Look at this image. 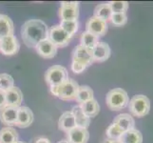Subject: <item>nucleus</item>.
<instances>
[{
  "label": "nucleus",
  "mask_w": 153,
  "mask_h": 143,
  "mask_svg": "<svg viewBox=\"0 0 153 143\" xmlns=\"http://www.w3.org/2000/svg\"><path fill=\"white\" fill-rule=\"evenodd\" d=\"M99 41V37H97V36L88 33V31H84L80 38V45L92 50L98 44Z\"/></svg>",
  "instance_id": "a878e982"
},
{
  "label": "nucleus",
  "mask_w": 153,
  "mask_h": 143,
  "mask_svg": "<svg viewBox=\"0 0 153 143\" xmlns=\"http://www.w3.org/2000/svg\"><path fill=\"white\" fill-rule=\"evenodd\" d=\"M14 87V80L8 73H0V90L5 93Z\"/></svg>",
  "instance_id": "cd10ccee"
},
{
  "label": "nucleus",
  "mask_w": 153,
  "mask_h": 143,
  "mask_svg": "<svg viewBox=\"0 0 153 143\" xmlns=\"http://www.w3.org/2000/svg\"><path fill=\"white\" fill-rule=\"evenodd\" d=\"M87 69V67L85 65L81 64V63H78L75 61H72L71 62V70L73 73H83Z\"/></svg>",
  "instance_id": "2f4dec72"
},
{
  "label": "nucleus",
  "mask_w": 153,
  "mask_h": 143,
  "mask_svg": "<svg viewBox=\"0 0 153 143\" xmlns=\"http://www.w3.org/2000/svg\"><path fill=\"white\" fill-rule=\"evenodd\" d=\"M71 36L68 35L66 31L61 28L60 25H54L49 29L48 39L52 42L57 48H64L68 46L71 41Z\"/></svg>",
  "instance_id": "423d86ee"
},
{
  "label": "nucleus",
  "mask_w": 153,
  "mask_h": 143,
  "mask_svg": "<svg viewBox=\"0 0 153 143\" xmlns=\"http://www.w3.org/2000/svg\"><path fill=\"white\" fill-rule=\"evenodd\" d=\"M113 123L117 124L124 132L135 128V120L129 114H120L113 119Z\"/></svg>",
  "instance_id": "a211bd4d"
},
{
  "label": "nucleus",
  "mask_w": 153,
  "mask_h": 143,
  "mask_svg": "<svg viewBox=\"0 0 153 143\" xmlns=\"http://www.w3.org/2000/svg\"><path fill=\"white\" fill-rule=\"evenodd\" d=\"M67 139L68 143H88L89 133L88 129L74 127L72 130L67 133Z\"/></svg>",
  "instance_id": "ddd939ff"
},
{
  "label": "nucleus",
  "mask_w": 153,
  "mask_h": 143,
  "mask_svg": "<svg viewBox=\"0 0 153 143\" xmlns=\"http://www.w3.org/2000/svg\"><path fill=\"white\" fill-rule=\"evenodd\" d=\"M111 14H112V12L108 3H101L97 5L93 12V16L104 19L105 21H107V22H108V20L110 19Z\"/></svg>",
  "instance_id": "393cba45"
},
{
  "label": "nucleus",
  "mask_w": 153,
  "mask_h": 143,
  "mask_svg": "<svg viewBox=\"0 0 153 143\" xmlns=\"http://www.w3.org/2000/svg\"><path fill=\"white\" fill-rule=\"evenodd\" d=\"M109 20L116 27H122L128 22V15H126V13H112Z\"/></svg>",
  "instance_id": "7c9ffc66"
},
{
  "label": "nucleus",
  "mask_w": 153,
  "mask_h": 143,
  "mask_svg": "<svg viewBox=\"0 0 153 143\" xmlns=\"http://www.w3.org/2000/svg\"><path fill=\"white\" fill-rule=\"evenodd\" d=\"M58 48L49 39H45L35 47L36 52L43 58H53L57 54Z\"/></svg>",
  "instance_id": "4468645a"
},
{
  "label": "nucleus",
  "mask_w": 153,
  "mask_h": 143,
  "mask_svg": "<svg viewBox=\"0 0 153 143\" xmlns=\"http://www.w3.org/2000/svg\"><path fill=\"white\" fill-rule=\"evenodd\" d=\"M18 133L13 127L6 126L0 130V143H16Z\"/></svg>",
  "instance_id": "412c9836"
},
{
  "label": "nucleus",
  "mask_w": 153,
  "mask_h": 143,
  "mask_svg": "<svg viewBox=\"0 0 153 143\" xmlns=\"http://www.w3.org/2000/svg\"><path fill=\"white\" fill-rule=\"evenodd\" d=\"M108 22L96 16H91L86 23V31L94 34L97 37L104 36L108 31Z\"/></svg>",
  "instance_id": "1a4fd4ad"
},
{
  "label": "nucleus",
  "mask_w": 153,
  "mask_h": 143,
  "mask_svg": "<svg viewBox=\"0 0 153 143\" xmlns=\"http://www.w3.org/2000/svg\"><path fill=\"white\" fill-rule=\"evenodd\" d=\"M33 113L27 106H20L18 108L17 120L15 126L19 128H27L33 122Z\"/></svg>",
  "instance_id": "9b49d317"
},
{
  "label": "nucleus",
  "mask_w": 153,
  "mask_h": 143,
  "mask_svg": "<svg viewBox=\"0 0 153 143\" xmlns=\"http://www.w3.org/2000/svg\"><path fill=\"white\" fill-rule=\"evenodd\" d=\"M91 52L93 60L96 62L107 61L110 56V54H111L109 45L104 41H99L98 44L91 50Z\"/></svg>",
  "instance_id": "f8f14e48"
},
{
  "label": "nucleus",
  "mask_w": 153,
  "mask_h": 143,
  "mask_svg": "<svg viewBox=\"0 0 153 143\" xmlns=\"http://www.w3.org/2000/svg\"><path fill=\"white\" fill-rule=\"evenodd\" d=\"M68 79V73L65 67L60 65H54L49 68L45 73V80L46 83L52 87H58L65 83Z\"/></svg>",
  "instance_id": "39448f33"
},
{
  "label": "nucleus",
  "mask_w": 153,
  "mask_h": 143,
  "mask_svg": "<svg viewBox=\"0 0 153 143\" xmlns=\"http://www.w3.org/2000/svg\"><path fill=\"white\" fill-rule=\"evenodd\" d=\"M128 107L131 115L136 118H143L150 111V100L145 94H136L129 99Z\"/></svg>",
  "instance_id": "20e7f679"
},
{
  "label": "nucleus",
  "mask_w": 153,
  "mask_h": 143,
  "mask_svg": "<svg viewBox=\"0 0 153 143\" xmlns=\"http://www.w3.org/2000/svg\"><path fill=\"white\" fill-rule=\"evenodd\" d=\"M119 140L122 143H143V135L139 130L134 128L124 132Z\"/></svg>",
  "instance_id": "4be33fe9"
},
{
  "label": "nucleus",
  "mask_w": 153,
  "mask_h": 143,
  "mask_svg": "<svg viewBox=\"0 0 153 143\" xmlns=\"http://www.w3.org/2000/svg\"><path fill=\"white\" fill-rule=\"evenodd\" d=\"M14 25L13 20L6 14H0V38L8 35H13Z\"/></svg>",
  "instance_id": "aec40b11"
},
{
  "label": "nucleus",
  "mask_w": 153,
  "mask_h": 143,
  "mask_svg": "<svg viewBox=\"0 0 153 143\" xmlns=\"http://www.w3.org/2000/svg\"><path fill=\"white\" fill-rule=\"evenodd\" d=\"M91 99H93L92 89L89 86H87V85L79 86L78 92L76 94V98H75V100L79 103V105L85 103V102L88 101V100H91Z\"/></svg>",
  "instance_id": "b1692460"
},
{
  "label": "nucleus",
  "mask_w": 153,
  "mask_h": 143,
  "mask_svg": "<svg viewBox=\"0 0 153 143\" xmlns=\"http://www.w3.org/2000/svg\"><path fill=\"white\" fill-rule=\"evenodd\" d=\"M16 143H25V142H22V141H17Z\"/></svg>",
  "instance_id": "e433bc0d"
},
{
  "label": "nucleus",
  "mask_w": 153,
  "mask_h": 143,
  "mask_svg": "<svg viewBox=\"0 0 153 143\" xmlns=\"http://www.w3.org/2000/svg\"><path fill=\"white\" fill-rule=\"evenodd\" d=\"M51 94L54 97L60 98L61 100H74L76 98V94L79 89V84L71 78H68V80L63 83L62 85L58 87L50 88Z\"/></svg>",
  "instance_id": "7ed1b4c3"
},
{
  "label": "nucleus",
  "mask_w": 153,
  "mask_h": 143,
  "mask_svg": "<svg viewBox=\"0 0 153 143\" xmlns=\"http://www.w3.org/2000/svg\"><path fill=\"white\" fill-rule=\"evenodd\" d=\"M129 102L128 94L122 88H114L105 95V103L108 109L113 112H119L128 107Z\"/></svg>",
  "instance_id": "f03ea898"
},
{
  "label": "nucleus",
  "mask_w": 153,
  "mask_h": 143,
  "mask_svg": "<svg viewBox=\"0 0 153 143\" xmlns=\"http://www.w3.org/2000/svg\"><path fill=\"white\" fill-rule=\"evenodd\" d=\"M123 133H124V131L121 129L117 124L112 122L107 129L105 135H107V137L108 139H119L121 136L123 135Z\"/></svg>",
  "instance_id": "c85d7f7f"
},
{
  "label": "nucleus",
  "mask_w": 153,
  "mask_h": 143,
  "mask_svg": "<svg viewBox=\"0 0 153 143\" xmlns=\"http://www.w3.org/2000/svg\"><path fill=\"white\" fill-rule=\"evenodd\" d=\"M108 3L111 9L112 13H126L128 9V2L126 1H110Z\"/></svg>",
  "instance_id": "c756f323"
},
{
  "label": "nucleus",
  "mask_w": 153,
  "mask_h": 143,
  "mask_svg": "<svg viewBox=\"0 0 153 143\" xmlns=\"http://www.w3.org/2000/svg\"><path fill=\"white\" fill-rule=\"evenodd\" d=\"M74 127H76V124L72 113L71 111L63 113L59 118V120H58V128H59V130L65 132V133H68V132L72 130Z\"/></svg>",
  "instance_id": "f3484780"
},
{
  "label": "nucleus",
  "mask_w": 153,
  "mask_h": 143,
  "mask_svg": "<svg viewBox=\"0 0 153 143\" xmlns=\"http://www.w3.org/2000/svg\"><path fill=\"white\" fill-rule=\"evenodd\" d=\"M72 61L81 63L88 68L94 62L91 50L88 49L86 47H83L80 44L77 45L72 52Z\"/></svg>",
  "instance_id": "9d476101"
},
{
  "label": "nucleus",
  "mask_w": 153,
  "mask_h": 143,
  "mask_svg": "<svg viewBox=\"0 0 153 143\" xmlns=\"http://www.w3.org/2000/svg\"><path fill=\"white\" fill-rule=\"evenodd\" d=\"M71 112L72 113L73 116H74L76 127H80V128H84V129L88 128L89 124H91V118H88V116L84 114L80 105L78 104V105L73 106Z\"/></svg>",
  "instance_id": "6ab92c4d"
},
{
  "label": "nucleus",
  "mask_w": 153,
  "mask_h": 143,
  "mask_svg": "<svg viewBox=\"0 0 153 143\" xmlns=\"http://www.w3.org/2000/svg\"><path fill=\"white\" fill-rule=\"evenodd\" d=\"M20 44L14 34L0 38V52L4 55L13 56L18 52Z\"/></svg>",
  "instance_id": "6e6552de"
},
{
  "label": "nucleus",
  "mask_w": 153,
  "mask_h": 143,
  "mask_svg": "<svg viewBox=\"0 0 153 143\" xmlns=\"http://www.w3.org/2000/svg\"><path fill=\"white\" fill-rule=\"evenodd\" d=\"M58 143H68V142L67 140H61V141H59Z\"/></svg>",
  "instance_id": "c9c22d12"
},
{
  "label": "nucleus",
  "mask_w": 153,
  "mask_h": 143,
  "mask_svg": "<svg viewBox=\"0 0 153 143\" xmlns=\"http://www.w3.org/2000/svg\"><path fill=\"white\" fill-rule=\"evenodd\" d=\"M23 100V94L17 87H13L6 92V106L19 108Z\"/></svg>",
  "instance_id": "dca6fc26"
},
{
  "label": "nucleus",
  "mask_w": 153,
  "mask_h": 143,
  "mask_svg": "<svg viewBox=\"0 0 153 143\" xmlns=\"http://www.w3.org/2000/svg\"><path fill=\"white\" fill-rule=\"evenodd\" d=\"M59 9V17L61 21L78 20L79 17V2L62 1Z\"/></svg>",
  "instance_id": "0eeeda50"
},
{
  "label": "nucleus",
  "mask_w": 153,
  "mask_h": 143,
  "mask_svg": "<svg viewBox=\"0 0 153 143\" xmlns=\"http://www.w3.org/2000/svg\"><path fill=\"white\" fill-rule=\"evenodd\" d=\"M6 107V93L0 90V110Z\"/></svg>",
  "instance_id": "473e14b6"
},
{
  "label": "nucleus",
  "mask_w": 153,
  "mask_h": 143,
  "mask_svg": "<svg viewBox=\"0 0 153 143\" xmlns=\"http://www.w3.org/2000/svg\"><path fill=\"white\" fill-rule=\"evenodd\" d=\"M21 36L26 46L35 48L41 41L48 39L49 28L40 19H30L21 27Z\"/></svg>",
  "instance_id": "f257e3e1"
},
{
  "label": "nucleus",
  "mask_w": 153,
  "mask_h": 143,
  "mask_svg": "<svg viewBox=\"0 0 153 143\" xmlns=\"http://www.w3.org/2000/svg\"><path fill=\"white\" fill-rule=\"evenodd\" d=\"M80 107L84 114L89 118H92L94 116H96L100 112V105L97 102V100L94 98L91 100H88V101L83 104H80Z\"/></svg>",
  "instance_id": "5701e85b"
},
{
  "label": "nucleus",
  "mask_w": 153,
  "mask_h": 143,
  "mask_svg": "<svg viewBox=\"0 0 153 143\" xmlns=\"http://www.w3.org/2000/svg\"><path fill=\"white\" fill-rule=\"evenodd\" d=\"M17 115L18 108L6 106L2 110H0V121L6 126H15L17 120Z\"/></svg>",
  "instance_id": "2eb2a0df"
},
{
  "label": "nucleus",
  "mask_w": 153,
  "mask_h": 143,
  "mask_svg": "<svg viewBox=\"0 0 153 143\" xmlns=\"http://www.w3.org/2000/svg\"><path fill=\"white\" fill-rule=\"evenodd\" d=\"M105 143H122L119 139H108Z\"/></svg>",
  "instance_id": "f704fd0d"
},
{
  "label": "nucleus",
  "mask_w": 153,
  "mask_h": 143,
  "mask_svg": "<svg viewBox=\"0 0 153 143\" xmlns=\"http://www.w3.org/2000/svg\"><path fill=\"white\" fill-rule=\"evenodd\" d=\"M61 28L64 30L66 33L71 35V37L74 35L79 29V22L78 20H71V21H61L60 22Z\"/></svg>",
  "instance_id": "bb28decb"
},
{
  "label": "nucleus",
  "mask_w": 153,
  "mask_h": 143,
  "mask_svg": "<svg viewBox=\"0 0 153 143\" xmlns=\"http://www.w3.org/2000/svg\"><path fill=\"white\" fill-rule=\"evenodd\" d=\"M34 143H51V141L48 139H46V137H40V139H36Z\"/></svg>",
  "instance_id": "72a5a7b5"
}]
</instances>
